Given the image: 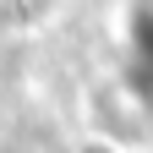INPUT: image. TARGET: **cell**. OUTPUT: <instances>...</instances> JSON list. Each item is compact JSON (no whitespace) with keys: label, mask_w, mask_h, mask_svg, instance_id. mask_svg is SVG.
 Wrapping results in <instances>:
<instances>
[{"label":"cell","mask_w":153,"mask_h":153,"mask_svg":"<svg viewBox=\"0 0 153 153\" xmlns=\"http://www.w3.org/2000/svg\"><path fill=\"white\" fill-rule=\"evenodd\" d=\"M76 153H126V148L109 142V137H82V142H76Z\"/></svg>","instance_id":"6da1fadb"}]
</instances>
